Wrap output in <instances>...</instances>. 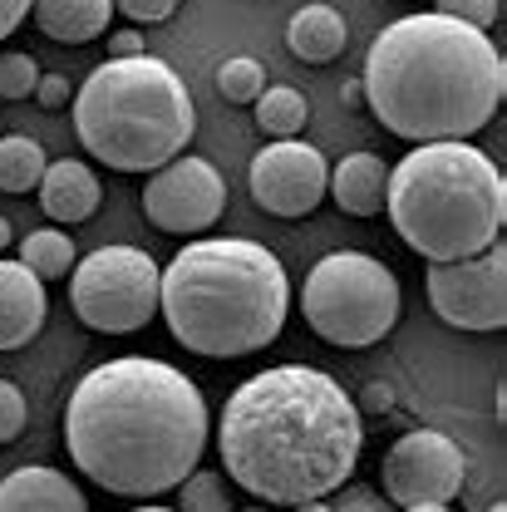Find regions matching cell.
Returning a JSON list of instances; mask_svg holds the SVG:
<instances>
[{
    "instance_id": "cell-1",
    "label": "cell",
    "mask_w": 507,
    "mask_h": 512,
    "mask_svg": "<svg viewBox=\"0 0 507 512\" xmlns=\"http://www.w3.org/2000/svg\"><path fill=\"white\" fill-rule=\"evenodd\" d=\"M202 389L153 355L94 365L64 404V448L84 478L114 498L173 493L207 453Z\"/></svg>"
},
{
    "instance_id": "cell-2",
    "label": "cell",
    "mask_w": 507,
    "mask_h": 512,
    "mask_svg": "<svg viewBox=\"0 0 507 512\" xmlns=\"http://www.w3.org/2000/svg\"><path fill=\"white\" fill-rule=\"evenodd\" d=\"M365 444L355 399L316 365H271L232 389L217 453L237 488L296 508L350 483Z\"/></svg>"
},
{
    "instance_id": "cell-3",
    "label": "cell",
    "mask_w": 507,
    "mask_h": 512,
    "mask_svg": "<svg viewBox=\"0 0 507 512\" xmlns=\"http://www.w3.org/2000/svg\"><path fill=\"white\" fill-rule=\"evenodd\" d=\"M360 94H365L360 104H370L394 138L409 143L473 138L503 109L507 64L488 40V30L424 10L389 20L375 35Z\"/></svg>"
},
{
    "instance_id": "cell-4",
    "label": "cell",
    "mask_w": 507,
    "mask_h": 512,
    "mask_svg": "<svg viewBox=\"0 0 507 512\" xmlns=\"http://www.w3.org/2000/svg\"><path fill=\"white\" fill-rule=\"evenodd\" d=\"M158 311L183 350L202 360H242L281 335L291 281L261 242L192 237L158 276Z\"/></svg>"
},
{
    "instance_id": "cell-5",
    "label": "cell",
    "mask_w": 507,
    "mask_h": 512,
    "mask_svg": "<svg viewBox=\"0 0 507 512\" xmlns=\"http://www.w3.org/2000/svg\"><path fill=\"white\" fill-rule=\"evenodd\" d=\"M384 212L424 261H463L503 242L507 178L468 138L414 143L384 183Z\"/></svg>"
},
{
    "instance_id": "cell-6",
    "label": "cell",
    "mask_w": 507,
    "mask_h": 512,
    "mask_svg": "<svg viewBox=\"0 0 507 512\" xmlns=\"http://www.w3.org/2000/svg\"><path fill=\"white\" fill-rule=\"evenodd\" d=\"M74 133L114 173H158L197 133V109L173 64L153 55L104 60L69 99Z\"/></svg>"
},
{
    "instance_id": "cell-7",
    "label": "cell",
    "mask_w": 507,
    "mask_h": 512,
    "mask_svg": "<svg viewBox=\"0 0 507 512\" xmlns=\"http://www.w3.org/2000/svg\"><path fill=\"white\" fill-rule=\"evenodd\" d=\"M301 316L325 345L365 350L380 345L399 320V281L370 252L320 256L301 286Z\"/></svg>"
},
{
    "instance_id": "cell-8",
    "label": "cell",
    "mask_w": 507,
    "mask_h": 512,
    "mask_svg": "<svg viewBox=\"0 0 507 512\" xmlns=\"http://www.w3.org/2000/svg\"><path fill=\"white\" fill-rule=\"evenodd\" d=\"M163 266L143 247H99L69 271V306L99 335H128L158 316Z\"/></svg>"
},
{
    "instance_id": "cell-9",
    "label": "cell",
    "mask_w": 507,
    "mask_h": 512,
    "mask_svg": "<svg viewBox=\"0 0 507 512\" xmlns=\"http://www.w3.org/2000/svg\"><path fill=\"white\" fill-rule=\"evenodd\" d=\"M429 306L453 330L498 335L507 325V247L493 242L488 252L463 261H429Z\"/></svg>"
},
{
    "instance_id": "cell-10",
    "label": "cell",
    "mask_w": 507,
    "mask_h": 512,
    "mask_svg": "<svg viewBox=\"0 0 507 512\" xmlns=\"http://www.w3.org/2000/svg\"><path fill=\"white\" fill-rule=\"evenodd\" d=\"M468 478V453L439 429H409L384 453L380 483L399 508L419 503H453Z\"/></svg>"
},
{
    "instance_id": "cell-11",
    "label": "cell",
    "mask_w": 507,
    "mask_h": 512,
    "mask_svg": "<svg viewBox=\"0 0 507 512\" xmlns=\"http://www.w3.org/2000/svg\"><path fill=\"white\" fill-rule=\"evenodd\" d=\"M227 207V183L207 158H173L143 183V217L168 237H202Z\"/></svg>"
},
{
    "instance_id": "cell-12",
    "label": "cell",
    "mask_w": 507,
    "mask_h": 512,
    "mask_svg": "<svg viewBox=\"0 0 507 512\" xmlns=\"http://www.w3.org/2000/svg\"><path fill=\"white\" fill-rule=\"evenodd\" d=\"M325 178H330L325 153L301 143V138L266 143L252 158V173H247L256 207L271 212V217H311L325 202Z\"/></svg>"
},
{
    "instance_id": "cell-13",
    "label": "cell",
    "mask_w": 507,
    "mask_h": 512,
    "mask_svg": "<svg viewBox=\"0 0 507 512\" xmlns=\"http://www.w3.org/2000/svg\"><path fill=\"white\" fill-rule=\"evenodd\" d=\"M45 325V281L15 261L0 256V350H20Z\"/></svg>"
},
{
    "instance_id": "cell-14",
    "label": "cell",
    "mask_w": 507,
    "mask_h": 512,
    "mask_svg": "<svg viewBox=\"0 0 507 512\" xmlns=\"http://www.w3.org/2000/svg\"><path fill=\"white\" fill-rule=\"evenodd\" d=\"M0 512H89V503L60 468L30 463L0 478Z\"/></svg>"
},
{
    "instance_id": "cell-15",
    "label": "cell",
    "mask_w": 507,
    "mask_h": 512,
    "mask_svg": "<svg viewBox=\"0 0 507 512\" xmlns=\"http://www.w3.org/2000/svg\"><path fill=\"white\" fill-rule=\"evenodd\" d=\"M99 202H104V183H99V173L89 163L60 158V163L45 168V178H40L45 217H55V222H89L99 212Z\"/></svg>"
},
{
    "instance_id": "cell-16",
    "label": "cell",
    "mask_w": 507,
    "mask_h": 512,
    "mask_svg": "<svg viewBox=\"0 0 507 512\" xmlns=\"http://www.w3.org/2000/svg\"><path fill=\"white\" fill-rule=\"evenodd\" d=\"M384 183H389V163H384L380 153H350V158H340L335 173L325 178V192H330L335 207L350 212V217H380Z\"/></svg>"
},
{
    "instance_id": "cell-17",
    "label": "cell",
    "mask_w": 507,
    "mask_h": 512,
    "mask_svg": "<svg viewBox=\"0 0 507 512\" xmlns=\"http://www.w3.org/2000/svg\"><path fill=\"white\" fill-rule=\"evenodd\" d=\"M35 25L60 40V45H89L109 30L114 20V0H35L30 5Z\"/></svg>"
},
{
    "instance_id": "cell-18",
    "label": "cell",
    "mask_w": 507,
    "mask_h": 512,
    "mask_svg": "<svg viewBox=\"0 0 507 512\" xmlns=\"http://www.w3.org/2000/svg\"><path fill=\"white\" fill-rule=\"evenodd\" d=\"M345 40H350V30H345V15H340L335 5H301V10L291 15V25H286L291 55L306 60V64L340 60Z\"/></svg>"
},
{
    "instance_id": "cell-19",
    "label": "cell",
    "mask_w": 507,
    "mask_h": 512,
    "mask_svg": "<svg viewBox=\"0 0 507 512\" xmlns=\"http://www.w3.org/2000/svg\"><path fill=\"white\" fill-rule=\"evenodd\" d=\"M20 261H25L40 281H60V276L74 271L79 247H74V237L60 232V227H40V232H30V237L20 242Z\"/></svg>"
},
{
    "instance_id": "cell-20",
    "label": "cell",
    "mask_w": 507,
    "mask_h": 512,
    "mask_svg": "<svg viewBox=\"0 0 507 512\" xmlns=\"http://www.w3.org/2000/svg\"><path fill=\"white\" fill-rule=\"evenodd\" d=\"M45 168H50V158H45V148H40L35 138H25V133L5 138V133H0V192L40 188Z\"/></svg>"
},
{
    "instance_id": "cell-21",
    "label": "cell",
    "mask_w": 507,
    "mask_h": 512,
    "mask_svg": "<svg viewBox=\"0 0 507 512\" xmlns=\"http://www.w3.org/2000/svg\"><path fill=\"white\" fill-rule=\"evenodd\" d=\"M306 119H311V104H306L301 89L271 84V89L256 94V124L266 128L271 138H296V133L306 128Z\"/></svg>"
},
{
    "instance_id": "cell-22",
    "label": "cell",
    "mask_w": 507,
    "mask_h": 512,
    "mask_svg": "<svg viewBox=\"0 0 507 512\" xmlns=\"http://www.w3.org/2000/svg\"><path fill=\"white\" fill-rule=\"evenodd\" d=\"M217 89H222L227 104H256V94L266 89V69L252 55H237L217 69Z\"/></svg>"
},
{
    "instance_id": "cell-23",
    "label": "cell",
    "mask_w": 507,
    "mask_h": 512,
    "mask_svg": "<svg viewBox=\"0 0 507 512\" xmlns=\"http://www.w3.org/2000/svg\"><path fill=\"white\" fill-rule=\"evenodd\" d=\"M178 503H183V512H232L227 483L217 473H202V468H192L178 483Z\"/></svg>"
},
{
    "instance_id": "cell-24",
    "label": "cell",
    "mask_w": 507,
    "mask_h": 512,
    "mask_svg": "<svg viewBox=\"0 0 507 512\" xmlns=\"http://www.w3.org/2000/svg\"><path fill=\"white\" fill-rule=\"evenodd\" d=\"M40 64L30 55H0V99H35Z\"/></svg>"
},
{
    "instance_id": "cell-25",
    "label": "cell",
    "mask_w": 507,
    "mask_h": 512,
    "mask_svg": "<svg viewBox=\"0 0 507 512\" xmlns=\"http://www.w3.org/2000/svg\"><path fill=\"white\" fill-rule=\"evenodd\" d=\"M25 419H30V404H25V394H20V384L0 380V444H10V439H20V429H25Z\"/></svg>"
},
{
    "instance_id": "cell-26",
    "label": "cell",
    "mask_w": 507,
    "mask_h": 512,
    "mask_svg": "<svg viewBox=\"0 0 507 512\" xmlns=\"http://www.w3.org/2000/svg\"><path fill=\"white\" fill-rule=\"evenodd\" d=\"M498 10H503L498 0H439V15H453V20H463L473 30H493Z\"/></svg>"
},
{
    "instance_id": "cell-27",
    "label": "cell",
    "mask_w": 507,
    "mask_h": 512,
    "mask_svg": "<svg viewBox=\"0 0 507 512\" xmlns=\"http://www.w3.org/2000/svg\"><path fill=\"white\" fill-rule=\"evenodd\" d=\"M114 10H124L133 25H153V20H168L178 0H114Z\"/></svg>"
},
{
    "instance_id": "cell-28",
    "label": "cell",
    "mask_w": 507,
    "mask_h": 512,
    "mask_svg": "<svg viewBox=\"0 0 507 512\" xmlns=\"http://www.w3.org/2000/svg\"><path fill=\"white\" fill-rule=\"evenodd\" d=\"M69 99H74V89H69L64 74H40V84H35V104L40 109H64Z\"/></svg>"
},
{
    "instance_id": "cell-29",
    "label": "cell",
    "mask_w": 507,
    "mask_h": 512,
    "mask_svg": "<svg viewBox=\"0 0 507 512\" xmlns=\"http://www.w3.org/2000/svg\"><path fill=\"white\" fill-rule=\"evenodd\" d=\"M128 55H148L138 25H133V30H119V35H109V60H128Z\"/></svg>"
},
{
    "instance_id": "cell-30",
    "label": "cell",
    "mask_w": 507,
    "mask_h": 512,
    "mask_svg": "<svg viewBox=\"0 0 507 512\" xmlns=\"http://www.w3.org/2000/svg\"><path fill=\"white\" fill-rule=\"evenodd\" d=\"M30 5L35 0H0V40H10L20 30V20L30 15Z\"/></svg>"
},
{
    "instance_id": "cell-31",
    "label": "cell",
    "mask_w": 507,
    "mask_h": 512,
    "mask_svg": "<svg viewBox=\"0 0 507 512\" xmlns=\"http://www.w3.org/2000/svg\"><path fill=\"white\" fill-rule=\"evenodd\" d=\"M296 512H335L325 498H316V503H296Z\"/></svg>"
},
{
    "instance_id": "cell-32",
    "label": "cell",
    "mask_w": 507,
    "mask_h": 512,
    "mask_svg": "<svg viewBox=\"0 0 507 512\" xmlns=\"http://www.w3.org/2000/svg\"><path fill=\"white\" fill-rule=\"evenodd\" d=\"M404 512H453L448 503H419V508H404Z\"/></svg>"
},
{
    "instance_id": "cell-33",
    "label": "cell",
    "mask_w": 507,
    "mask_h": 512,
    "mask_svg": "<svg viewBox=\"0 0 507 512\" xmlns=\"http://www.w3.org/2000/svg\"><path fill=\"white\" fill-rule=\"evenodd\" d=\"M10 237H15V232H10V222H5V217H0V252H5V247H10Z\"/></svg>"
},
{
    "instance_id": "cell-34",
    "label": "cell",
    "mask_w": 507,
    "mask_h": 512,
    "mask_svg": "<svg viewBox=\"0 0 507 512\" xmlns=\"http://www.w3.org/2000/svg\"><path fill=\"white\" fill-rule=\"evenodd\" d=\"M133 512H173V508H158V503H148V508H133Z\"/></svg>"
},
{
    "instance_id": "cell-35",
    "label": "cell",
    "mask_w": 507,
    "mask_h": 512,
    "mask_svg": "<svg viewBox=\"0 0 507 512\" xmlns=\"http://www.w3.org/2000/svg\"><path fill=\"white\" fill-rule=\"evenodd\" d=\"M493 512H507V508H503V503H493Z\"/></svg>"
},
{
    "instance_id": "cell-36",
    "label": "cell",
    "mask_w": 507,
    "mask_h": 512,
    "mask_svg": "<svg viewBox=\"0 0 507 512\" xmlns=\"http://www.w3.org/2000/svg\"><path fill=\"white\" fill-rule=\"evenodd\" d=\"M252 512H256V508H252Z\"/></svg>"
}]
</instances>
